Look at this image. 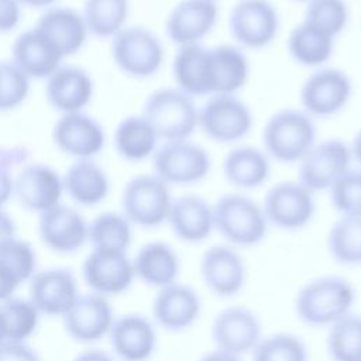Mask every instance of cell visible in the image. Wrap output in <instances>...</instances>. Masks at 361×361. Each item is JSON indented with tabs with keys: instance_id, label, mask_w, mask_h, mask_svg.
Wrapping results in <instances>:
<instances>
[{
	"instance_id": "obj_25",
	"label": "cell",
	"mask_w": 361,
	"mask_h": 361,
	"mask_svg": "<svg viewBox=\"0 0 361 361\" xmlns=\"http://www.w3.org/2000/svg\"><path fill=\"white\" fill-rule=\"evenodd\" d=\"M133 267L135 279L161 289L178 281L180 259L176 250L165 241H149L134 255Z\"/></svg>"
},
{
	"instance_id": "obj_34",
	"label": "cell",
	"mask_w": 361,
	"mask_h": 361,
	"mask_svg": "<svg viewBox=\"0 0 361 361\" xmlns=\"http://www.w3.org/2000/svg\"><path fill=\"white\" fill-rule=\"evenodd\" d=\"M158 135L144 116L123 118L114 131L117 152L127 161H142L157 149Z\"/></svg>"
},
{
	"instance_id": "obj_42",
	"label": "cell",
	"mask_w": 361,
	"mask_h": 361,
	"mask_svg": "<svg viewBox=\"0 0 361 361\" xmlns=\"http://www.w3.org/2000/svg\"><path fill=\"white\" fill-rule=\"evenodd\" d=\"M303 20L336 38L348 24L350 8L345 0H310L306 4Z\"/></svg>"
},
{
	"instance_id": "obj_31",
	"label": "cell",
	"mask_w": 361,
	"mask_h": 361,
	"mask_svg": "<svg viewBox=\"0 0 361 361\" xmlns=\"http://www.w3.org/2000/svg\"><path fill=\"white\" fill-rule=\"evenodd\" d=\"M269 173V157L264 149L252 145L235 147L223 159V175L237 189L259 188L268 180Z\"/></svg>"
},
{
	"instance_id": "obj_46",
	"label": "cell",
	"mask_w": 361,
	"mask_h": 361,
	"mask_svg": "<svg viewBox=\"0 0 361 361\" xmlns=\"http://www.w3.org/2000/svg\"><path fill=\"white\" fill-rule=\"evenodd\" d=\"M20 21V1L0 0V32H8Z\"/></svg>"
},
{
	"instance_id": "obj_24",
	"label": "cell",
	"mask_w": 361,
	"mask_h": 361,
	"mask_svg": "<svg viewBox=\"0 0 361 361\" xmlns=\"http://www.w3.org/2000/svg\"><path fill=\"white\" fill-rule=\"evenodd\" d=\"M52 137L61 151L79 159L99 154L104 145L102 126L80 111L63 114L55 123Z\"/></svg>"
},
{
	"instance_id": "obj_28",
	"label": "cell",
	"mask_w": 361,
	"mask_h": 361,
	"mask_svg": "<svg viewBox=\"0 0 361 361\" xmlns=\"http://www.w3.org/2000/svg\"><path fill=\"white\" fill-rule=\"evenodd\" d=\"M176 87L190 97L212 96L209 48L202 44L178 47L172 61Z\"/></svg>"
},
{
	"instance_id": "obj_23",
	"label": "cell",
	"mask_w": 361,
	"mask_h": 361,
	"mask_svg": "<svg viewBox=\"0 0 361 361\" xmlns=\"http://www.w3.org/2000/svg\"><path fill=\"white\" fill-rule=\"evenodd\" d=\"M13 192L25 209L44 213L59 204L63 182L52 168L32 164L23 168L13 180Z\"/></svg>"
},
{
	"instance_id": "obj_14",
	"label": "cell",
	"mask_w": 361,
	"mask_h": 361,
	"mask_svg": "<svg viewBox=\"0 0 361 361\" xmlns=\"http://www.w3.org/2000/svg\"><path fill=\"white\" fill-rule=\"evenodd\" d=\"M199 269L204 286L217 298L238 295L247 282L245 261L228 244L210 245L200 257Z\"/></svg>"
},
{
	"instance_id": "obj_45",
	"label": "cell",
	"mask_w": 361,
	"mask_h": 361,
	"mask_svg": "<svg viewBox=\"0 0 361 361\" xmlns=\"http://www.w3.org/2000/svg\"><path fill=\"white\" fill-rule=\"evenodd\" d=\"M0 361H41V358L27 341H3L0 343Z\"/></svg>"
},
{
	"instance_id": "obj_49",
	"label": "cell",
	"mask_w": 361,
	"mask_h": 361,
	"mask_svg": "<svg viewBox=\"0 0 361 361\" xmlns=\"http://www.w3.org/2000/svg\"><path fill=\"white\" fill-rule=\"evenodd\" d=\"M11 193H13V179L10 178L7 171L0 168V209L10 199Z\"/></svg>"
},
{
	"instance_id": "obj_3",
	"label": "cell",
	"mask_w": 361,
	"mask_h": 361,
	"mask_svg": "<svg viewBox=\"0 0 361 361\" xmlns=\"http://www.w3.org/2000/svg\"><path fill=\"white\" fill-rule=\"evenodd\" d=\"M313 117L299 109L275 111L262 128L264 151L281 164L299 162L316 144Z\"/></svg>"
},
{
	"instance_id": "obj_19",
	"label": "cell",
	"mask_w": 361,
	"mask_h": 361,
	"mask_svg": "<svg viewBox=\"0 0 361 361\" xmlns=\"http://www.w3.org/2000/svg\"><path fill=\"white\" fill-rule=\"evenodd\" d=\"M75 275L69 269L37 271L30 279V300L41 314L63 317L79 298Z\"/></svg>"
},
{
	"instance_id": "obj_43",
	"label": "cell",
	"mask_w": 361,
	"mask_h": 361,
	"mask_svg": "<svg viewBox=\"0 0 361 361\" xmlns=\"http://www.w3.org/2000/svg\"><path fill=\"white\" fill-rule=\"evenodd\" d=\"M330 203L340 216H361V169H348L329 188Z\"/></svg>"
},
{
	"instance_id": "obj_32",
	"label": "cell",
	"mask_w": 361,
	"mask_h": 361,
	"mask_svg": "<svg viewBox=\"0 0 361 361\" xmlns=\"http://www.w3.org/2000/svg\"><path fill=\"white\" fill-rule=\"evenodd\" d=\"M286 48L288 54L298 65L317 69L331 58L334 38L312 23L302 20L292 28Z\"/></svg>"
},
{
	"instance_id": "obj_29",
	"label": "cell",
	"mask_w": 361,
	"mask_h": 361,
	"mask_svg": "<svg viewBox=\"0 0 361 361\" xmlns=\"http://www.w3.org/2000/svg\"><path fill=\"white\" fill-rule=\"evenodd\" d=\"M45 93L54 109L63 114L76 113L90 102L93 83L83 69L61 66L48 78Z\"/></svg>"
},
{
	"instance_id": "obj_30",
	"label": "cell",
	"mask_w": 361,
	"mask_h": 361,
	"mask_svg": "<svg viewBox=\"0 0 361 361\" xmlns=\"http://www.w3.org/2000/svg\"><path fill=\"white\" fill-rule=\"evenodd\" d=\"M212 94H237L250 75V63L244 51L231 44L209 48Z\"/></svg>"
},
{
	"instance_id": "obj_50",
	"label": "cell",
	"mask_w": 361,
	"mask_h": 361,
	"mask_svg": "<svg viewBox=\"0 0 361 361\" xmlns=\"http://www.w3.org/2000/svg\"><path fill=\"white\" fill-rule=\"evenodd\" d=\"M197 361H243V360L238 355H234V354H230V353L214 348V350L207 351L206 354H203Z\"/></svg>"
},
{
	"instance_id": "obj_51",
	"label": "cell",
	"mask_w": 361,
	"mask_h": 361,
	"mask_svg": "<svg viewBox=\"0 0 361 361\" xmlns=\"http://www.w3.org/2000/svg\"><path fill=\"white\" fill-rule=\"evenodd\" d=\"M16 289H17V286L11 282V279L0 268V302L11 298Z\"/></svg>"
},
{
	"instance_id": "obj_15",
	"label": "cell",
	"mask_w": 361,
	"mask_h": 361,
	"mask_svg": "<svg viewBox=\"0 0 361 361\" xmlns=\"http://www.w3.org/2000/svg\"><path fill=\"white\" fill-rule=\"evenodd\" d=\"M82 275L90 292L104 298L124 293L135 279L133 259L127 252L94 248L83 262Z\"/></svg>"
},
{
	"instance_id": "obj_16",
	"label": "cell",
	"mask_w": 361,
	"mask_h": 361,
	"mask_svg": "<svg viewBox=\"0 0 361 361\" xmlns=\"http://www.w3.org/2000/svg\"><path fill=\"white\" fill-rule=\"evenodd\" d=\"M202 314L200 295L179 281L157 289L152 300V319L161 329L179 333L190 329Z\"/></svg>"
},
{
	"instance_id": "obj_55",
	"label": "cell",
	"mask_w": 361,
	"mask_h": 361,
	"mask_svg": "<svg viewBox=\"0 0 361 361\" xmlns=\"http://www.w3.org/2000/svg\"><path fill=\"white\" fill-rule=\"evenodd\" d=\"M1 341H3V340H1V333H0V343H1Z\"/></svg>"
},
{
	"instance_id": "obj_8",
	"label": "cell",
	"mask_w": 361,
	"mask_h": 361,
	"mask_svg": "<svg viewBox=\"0 0 361 361\" xmlns=\"http://www.w3.org/2000/svg\"><path fill=\"white\" fill-rule=\"evenodd\" d=\"M197 127L216 142H237L251 131L252 113L235 94H212L197 109Z\"/></svg>"
},
{
	"instance_id": "obj_11",
	"label": "cell",
	"mask_w": 361,
	"mask_h": 361,
	"mask_svg": "<svg viewBox=\"0 0 361 361\" xmlns=\"http://www.w3.org/2000/svg\"><path fill=\"white\" fill-rule=\"evenodd\" d=\"M351 94L353 83L343 69L322 66L302 83L299 100L310 117H330L348 104Z\"/></svg>"
},
{
	"instance_id": "obj_18",
	"label": "cell",
	"mask_w": 361,
	"mask_h": 361,
	"mask_svg": "<svg viewBox=\"0 0 361 361\" xmlns=\"http://www.w3.org/2000/svg\"><path fill=\"white\" fill-rule=\"evenodd\" d=\"M107 337L114 355L121 361H149L158 347L157 324L140 313L116 317Z\"/></svg>"
},
{
	"instance_id": "obj_48",
	"label": "cell",
	"mask_w": 361,
	"mask_h": 361,
	"mask_svg": "<svg viewBox=\"0 0 361 361\" xmlns=\"http://www.w3.org/2000/svg\"><path fill=\"white\" fill-rule=\"evenodd\" d=\"M73 361H114V358L103 350L90 348L78 354Z\"/></svg>"
},
{
	"instance_id": "obj_20",
	"label": "cell",
	"mask_w": 361,
	"mask_h": 361,
	"mask_svg": "<svg viewBox=\"0 0 361 361\" xmlns=\"http://www.w3.org/2000/svg\"><path fill=\"white\" fill-rule=\"evenodd\" d=\"M62 319L66 333L73 340L94 343L109 336L116 317L109 298L89 292L80 293Z\"/></svg>"
},
{
	"instance_id": "obj_5",
	"label": "cell",
	"mask_w": 361,
	"mask_h": 361,
	"mask_svg": "<svg viewBox=\"0 0 361 361\" xmlns=\"http://www.w3.org/2000/svg\"><path fill=\"white\" fill-rule=\"evenodd\" d=\"M111 55L121 72L137 79L154 76L165 59L161 39L140 25L124 27L113 37Z\"/></svg>"
},
{
	"instance_id": "obj_12",
	"label": "cell",
	"mask_w": 361,
	"mask_h": 361,
	"mask_svg": "<svg viewBox=\"0 0 361 361\" xmlns=\"http://www.w3.org/2000/svg\"><path fill=\"white\" fill-rule=\"evenodd\" d=\"M210 337L214 348L241 357L251 354L262 338V324L254 310L243 305H233L214 316Z\"/></svg>"
},
{
	"instance_id": "obj_4",
	"label": "cell",
	"mask_w": 361,
	"mask_h": 361,
	"mask_svg": "<svg viewBox=\"0 0 361 361\" xmlns=\"http://www.w3.org/2000/svg\"><path fill=\"white\" fill-rule=\"evenodd\" d=\"M142 116L152 126L158 140L165 142L189 140L197 128V107L193 97L178 87H162L152 92Z\"/></svg>"
},
{
	"instance_id": "obj_52",
	"label": "cell",
	"mask_w": 361,
	"mask_h": 361,
	"mask_svg": "<svg viewBox=\"0 0 361 361\" xmlns=\"http://www.w3.org/2000/svg\"><path fill=\"white\" fill-rule=\"evenodd\" d=\"M350 151H351L353 159L358 164V166H360V169H361V128H360L358 133L354 135L353 142H351V147H350Z\"/></svg>"
},
{
	"instance_id": "obj_7",
	"label": "cell",
	"mask_w": 361,
	"mask_h": 361,
	"mask_svg": "<svg viewBox=\"0 0 361 361\" xmlns=\"http://www.w3.org/2000/svg\"><path fill=\"white\" fill-rule=\"evenodd\" d=\"M154 175L168 186H186L202 182L212 169L209 152L190 140L164 142L152 154Z\"/></svg>"
},
{
	"instance_id": "obj_47",
	"label": "cell",
	"mask_w": 361,
	"mask_h": 361,
	"mask_svg": "<svg viewBox=\"0 0 361 361\" xmlns=\"http://www.w3.org/2000/svg\"><path fill=\"white\" fill-rule=\"evenodd\" d=\"M16 237V226L13 219L0 209V245Z\"/></svg>"
},
{
	"instance_id": "obj_1",
	"label": "cell",
	"mask_w": 361,
	"mask_h": 361,
	"mask_svg": "<svg viewBox=\"0 0 361 361\" xmlns=\"http://www.w3.org/2000/svg\"><path fill=\"white\" fill-rule=\"evenodd\" d=\"M355 289L341 275H322L303 283L296 292V317L310 327H329L353 312Z\"/></svg>"
},
{
	"instance_id": "obj_21",
	"label": "cell",
	"mask_w": 361,
	"mask_h": 361,
	"mask_svg": "<svg viewBox=\"0 0 361 361\" xmlns=\"http://www.w3.org/2000/svg\"><path fill=\"white\" fill-rule=\"evenodd\" d=\"M166 223L178 240L203 243L214 231L213 204L197 195H182L172 200Z\"/></svg>"
},
{
	"instance_id": "obj_2",
	"label": "cell",
	"mask_w": 361,
	"mask_h": 361,
	"mask_svg": "<svg viewBox=\"0 0 361 361\" xmlns=\"http://www.w3.org/2000/svg\"><path fill=\"white\" fill-rule=\"evenodd\" d=\"M214 230L234 248L261 244L268 234L262 206L243 193L221 195L213 204Z\"/></svg>"
},
{
	"instance_id": "obj_9",
	"label": "cell",
	"mask_w": 361,
	"mask_h": 361,
	"mask_svg": "<svg viewBox=\"0 0 361 361\" xmlns=\"http://www.w3.org/2000/svg\"><path fill=\"white\" fill-rule=\"evenodd\" d=\"M261 206L268 224L283 231L305 228L316 213L313 193L298 180H283L271 186Z\"/></svg>"
},
{
	"instance_id": "obj_33",
	"label": "cell",
	"mask_w": 361,
	"mask_h": 361,
	"mask_svg": "<svg viewBox=\"0 0 361 361\" xmlns=\"http://www.w3.org/2000/svg\"><path fill=\"white\" fill-rule=\"evenodd\" d=\"M62 182L69 196L85 206L100 203L109 193V178L106 172L89 159H79L72 164Z\"/></svg>"
},
{
	"instance_id": "obj_41",
	"label": "cell",
	"mask_w": 361,
	"mask_h": 361,
	"mask_svg": "<svg viewBox=\"0 0 361 361\" xmlns=\"http://www.w3.org/2000/svg\"><path fill=\"white\" fill-rule=\"evenodd\" d=\"M0 268L18 286L30 281L37 272V255L34 248L18 238H11L0 245Z\"/></svg>"
},
{
	"instance_id": "obj_17",
	"label": "cell",
	"mask_w": 361,
	"mask_h": 361,
	"mask_svg": "<svg viewBox=\"0 0 361 361\" xmlns=\"http://www.w3.org/2000/svg\"><path fill=\"white\" fill-rule=\"evenodd\" d=\"M219 17L216 0H180L165 20V32L178 47L200 44L214 28Z\"/></svg>"
},
{
	"instance_id": "obj_10",
	"label": "cell",
	"mask_w": 361,
	"mask_h": 361,
	"mask_svg": "<svg viewBox=\"0 0 361 361\" xmlns=\"http://www.w3.org/2000/svg\"><path fill=\"white\" fill-rule=\"evenodd\" d=\"M279 27V13L269 0H238L228 14V30L240 48L268 47Z\"/></svg>"
},
{
	"instance_id": "obj_54",
	"label": "cell",
	"mask_w": 361,
	"mask_h": 361,
	"mask_svg": "<svg viewBox=\"0 0 361 361\" xmlns=\"http://www.w3.org/2000/svg\"><path fill=\"white\" fill-rule=\"evenodd\" d=\"M295 1H306V3H309L310 0H295Z\"/></svg>"
},
{
	"instance_id": "obj_26",
	"label": "cell",
	"mask_w": 361,
	"mask_h": 361,
	"mask_svg": "<svg viewBox=\"0 0 361 361\" xmlns=\"http://www.w3.org/2000/svg\"><path fill=\"white\" fill-rule=\"evenodd\" d=\"M13 63L28 78H49L61 68L62 55L34 27L20 34L13 44Z\"/></svg>"
},
{
	"instance_id": "obj_37",
	"label": "cell",
	"mask_w": 361,
	"mask_h": 361,
	"mask_svg": "<svg viewBox=\"0 0 361 361\" xmlns=\"http://www.w3.org/2000/svg\"><path fill=\"white\" fill-rule=\"evenodd\" d=\"M39 314L41 313L30 299H18L11 296L0 302L1 340L27 341L38 326Z\"/></svg>"
},
{
	"instance_id": "obj_39",
	"label": "cell",
	"mask_w": 361,
	"mask_h": 361,
	"mask_svg": "<svg viewBox=\"0 0 361 361\" xmlns=\"http://www.w3.org/2000/svg\"><path fill=\"white\" fill-rule=\"evenodd\" d=\"M128 11V0H86L82 16L90 32L113 38L124 28Z\"/></svg>"
},
{
	"instance_id": "obj_38",
	"label": "cell",
	"mask_w": 361,
	"mask_h": 361,
	"mask_svg": "<svg viewBox=\"0 0 361 361\" xmlns=\"http://www.w3.org/2000/svg\"><path fill=\"white\" fill-rule=\"evenodd\" d=\"M330 361H361V314L350 312L327 327Z\"/></svg>"
},
{
	"instance_id": "obj_13",
	"label": "cell",
	"mask_w": 361,
	"mask_h": 361,
	"mask_svg": "<svg viewBox=\"0 0 361 361\" xmlns=\"http://www.w3.org/2000/svg\"><path fill=\"white\" fill-rule=\"evenodd\" d=\"M353 161L350 147L338 140L329 138L316 142L299 161L298 182L312 193L329 188L350 169Z\"/></svg>"
},
{
	"instance_id": "obj_6",
	"label": "cell",
	"mask_w": 361,
	"mask_h": 361,
	"mask_svg": "<svg viewBox=\"0 0 361 361\" xmlns=\"http://www.w3.org/2000/svg\"><path fill=\"white\" fill-rule=\"evenodd\" d=\"M172 200L169 186L157 175H138L123 189V214L131 224L154 228L166 223Z\"/></svg>"
},
{
	"instance_id": "obj_36",
	"label": "cell",
	"mask_w": 361,
	"mask_h": 361,
	"mask_svg": "<svg viewBox=\"0 0 361 361\" xmlns=\"http://www.w3.org/2000/svg\"><path fill=\"white\" fill-rule=\"evenodd\" d=\"M131 226L121 213H102L87 224V241L94 250L127 252L133 240Z\"/></svg>"
},
{
	"instance_id": "obj_53",
	"label": "cell",
	"mask_w": 361,
	"mask_h": 361,
	"mask_svg": "<svg viewBox=\"0 0 361 361\" xmlns=\"http://www.w3.org/2000/svg\"><path fill=\"white\" fill-rule=\"evenodd\" d=\"M20 3H24L30 7H47L54 4L56 0H18Z\"/></svg>"
},
{
	"instance_id": "obj_22",
	"label": "cell",
	"mask_w": 361,
	"mask_h": 361,
	"mask_svg": "<svg viewBox=\"0 0 361 361\" xmlns=\"http://www.w3.org/2000/svg\"><path fill=\"white\" fill-rule=\"evenodd\" d=\"M38 228L42 243L55 252H75L87 241V223L69 206L56 204L41 213Z\"/></svg>"
},
{
	"instance_id": "obj_27",
	"label": "cell",
	"mask_w": 361,
	"mask_h": 361,
	"mask_svg": "<svg viewBox=\"0 0 361 361\" xmlns=\"http://www.w3.org/2000/svg\"><path fill=\"white\" fill-rule=\"evenodd\" d=\"M35 28L56 48L62 58L78 52L89 32L83 16L66 7H56L44 13Z\"/></svg>"
},
{
	"instance_id": "obj_40",
	"label": "cell",
	"mask_w": 361,
	"mask_h": 361,
	"mask_svg": "<svg viewBox=\"0 0 361 361\" xmlns=\"http://www.w3.org/2000/svg\"><path fill=\"white\" fill-rule=\"evenodd\" d=\"M251 361H309L305 341L289 331L262 336L251 351Z\"/></svg>"
},
{
	"instance_id": "obj_35",
	"label": "cell",
	"mask_w": 361,
	"mask_h": 361,
	"mask_svg": "<svg viewBox=\"0 0 361 361\" xmlns=\"http://www.w3.org/2000/svg\"><path fill=\"white\" fill-rule=\"evenodd\" d=\"M326 245L334 262L361 265V216H340L327 233Z\"/></svg>"
},
{
	"instance_id": "obj_44",
	"label": "cell",
	"mask_w": 361,
	"mask_h": 361,
	"mask_svg": "<svg viewBox=\"0 0 361 361\" xmlns=\"http://www.w3.org/2000/svg\"><path fill=\"white\" fill-rule=\"evenodd\" d=\"M28 76L13 62H0V111L21 104L28 94Z\"/></svg>"
}]
</instances>
